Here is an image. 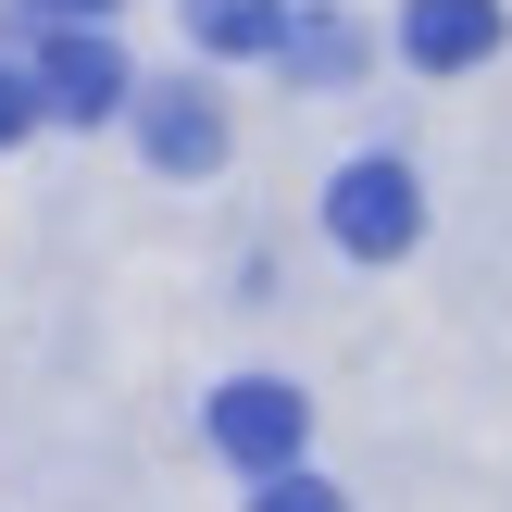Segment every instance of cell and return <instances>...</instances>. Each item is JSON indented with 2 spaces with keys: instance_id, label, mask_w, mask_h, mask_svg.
I'll return each instance as SVG.
<instances>
[{
  "instance_id": "30bf717a",
  "label": "cell",
  "mask_w": 512,
  "mask_h": 512,
  "mask_svg": "<svg viewBox=\"0 0 512 512\" xmlns=\"http://www.w3.org/2000/svg\"><path fill=\"white\" fill-rule=\"evenodd\" d=\"M38 13H50V25H100L113 0H38Z\"/></svg>"
},
{
  "instance_id": "8992f818",
  "label": "cell",
  "mask_w": 512,
  "mask_h": 512,
  "mask_svg": "<svg viewBox=\"0 0 512 512\" xmlns=\"http://www.w3.org/2000/svg\"><path fill=\"white\" fill-rule=\"evenodd\" d=\"M288 0H188V38L200 50H225V63H238V50H288Z\"/></svg>"
},
{
  "instance_id": "9c48e42d",
  "label": "cell",
  "mask_w": 512,
  "mask_h": 512,
  "mask_svg": "<svg viewBox=\"0 0 512 512\" xmlns=\"http://www.w3.org/2000/svg\"><path fill=\"white\" fill-rule=\"evenodd\" d=\"M25 125H38V75H13V63H0V150H13Z\"/></svg>"
},
{
  "instance_id": "7a4b0ae2",
  "label": "cell",
  "mask_w": 512,
  "mask_h": 512,
  "mask_svg": "<svg viewBox=\"0 0 512 512\" xmlns=\"http://www.w3.org/2000/svg\"><path fill=\"white\" fill-rule=\"evenodd\" d=\"M300 425H313V400L275 388V375H238V388H213V450L238 475H300Z\"/></svg>"
},
{
  "instance_id": "6da1fadb",
  "label": "cell",
  "mask_w": 512,
  "mask_h": 512,
  "mask_svg": "<svg viewBox=\"0 0 512 512\" xmlns=\"http://www.w3.org/2000/svg\"><path fill=\"white\" fill-rule=\"evenodd\" d=\"M325 225H338L350 263H400V250L425 238V188H413V163H350L338 188H325Z\"/></svg>"
},
{
  "instance_id": "5b68a950",
  "label": "cell",
  "mask_w": 512,
  "mask_h": 512,
  "mask_svg": "<svg viewBox=\"0 0 512 512\" xmlns=\"http://www.w3.org/2000/svg\"><path fill=\"white\" fill-rule=\"evenodd\" d=\"M400 50H413L425 75L488 63V50H500V0H413V13H400Z\"/></svg>"
},
{
  "instance_id": "52a82bcc",
  "label": "cell",
  "mask_w": 512,
  "mask_h": 512,
  "mask_svg": "<svg viewBox=\"0 0 512 512\" xmlns=\"http://www.w3.org/2000/svg\"><path fill=\"white\" fill-rule=\"evenodd\" d=\"M288 63L300 75H350L363 50H350V25H288Z\"/></svg>"
},
{
  "instance_id": "3957f363",
  "label": "cell",
  "mask_w": 512,
  "mask_h": 512,
  "mask_svg": "<svg viewBox=\"0 0 512 512\" xmlns=\"http://www.w3.org/2000/svg\"><path fill=\"white\" fill-rule=\"evenodd\" d=\"M125 50L100 38V25H50V50H38V113H63V125H100V113H125Z\"/></svg>"
},
{
  "instance_id": "277c9868",
  "label": "cell",
  "mask_w": 512,
  "mask_h": 512,
  "mask_svg": "<svg viewBox=\"0 0 512 512\" xmlns=\"http://www.w3.org/2000/svg\"><path fill=\"white\" fill-rule=\"evenodd\" d=\"M138 138L163 175H213L225 163V100L188 88V75H163V88H138Z\"/></svg>"
},
{
  "instance_id": "ba28073f",
  "label": "cell",
  "mask_w": 512,
  "mask_h": 512,
  "mask_svg": "<svg viewBox=\"0 0 512 512\" xmlns=\"http://www.w3.org/2000/svg\"><path fill=\"white\" fill-rule=\"evenodd\" d=\"M250 512H350V500L325 488V475H263V500H250Z\"/></svg>"
}]
</instances>
